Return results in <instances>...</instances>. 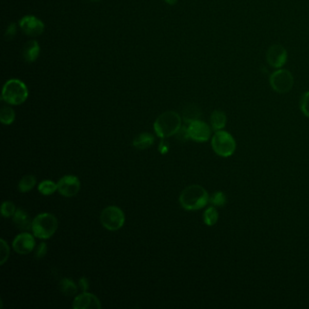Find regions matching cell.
Segmentation results:
<instances>
[{
  "label": "cell",
  "instance_id": "17",
  "mask_svg": "<svg viewBox=\"0 0 309 309\" xmlns=\"http://www.w3.org/2000/svg\"><path fill=\"white\" fill-rule=\"evenodd\" d=\"M227 124V115L223 111L215 110L211 113V126L214 131L223 130L224 127Z\"/></svg>",
  "mask_w": 309,
  "mask_h": 309
},
{
  "label": "cell",
  "instance_id": "23",
  "mask_svg": "<svg viewBox=\"0 0 309 309\" xmlns=\"http://www.w3.org/2000/svg\"><path fill=\"white\" fill-rule=\"evenodd\" d=\"M218 219V212L214 206H211L207 208L203 213L204 223L207 226H213L217 223Z\"/></svg>",
  "mask_w": 309,
  "mask_h": 309
},
{
  "label": "cell",
  "instance_id": "2",
  "mask_svg": "<svg viewBox=\"0 0 309 309\" xmlns=\"http://www.w3.org/2000/svg\"><path fill=\"white\" fill-rule=\"evenodd\" d=\"M153 128L160 138H169L175 135L182 128V117L174 111L164 112L155 120Z\"/></svg>",
  "mask_w": 309,
  "mask_h": 309
},
{
  "label": "cell",
  "instance_id": "27",
  "mask_svg": "<svg viewBox=\"0 0 309 309\" xmlns=\"http://www.w3.org/2000/svg\"><path fill=\"white\" fill-rule=\"evenodd\" d=\"M300 110L305 116L309 117V91L304 92L300 98Z\"/></svg>",
  "mask_w": 309,
  "mask_h": 309
},
{
  "label": "cell",
  "instance_id": "20",
  "mask_svg": "<svg viewBox=\"0 0 309 309\" xmlns=\"http://www.w3.org/2000/svg\"><path fill=\"white\" fill-rule=\"evenodd\" d=\"M201 115V112L200 108L195 105H190L186 106V108L183 111V119L185 122L188 124H191L194 121L200 120V117Z\"/></svg>",
  "mask_w": 309,
  "mask_h": 309
},
{
  "label": "cell",
  "instance_id": "32",
  "mask_svg": "<svg viewBox=\"0 0 309 309\" xmlns=\"http://www.w3.org/2000/svg\"><path fill=\"white\" fill-rule=\"evenodd\" d=\"M168 150H169V146L167 144H165V142H162L160 145H159V151L161 152V153H163V154H164V153H167L168 152Z\"/></svg>",
  "mask_w": 309,
  "mask_h": 309
},
{
  "label": "cell",
  "instance_id": "25",
  "mask_svg": "<svg viewBox=\"0 0 309 309\" xmlns=\"http://www.w3.org/2000/svg\"><path fill=\"white\" fill-rule=\"evenodd\" d=\"M227 202V197L222 191H216L210 197V203L216 207H223Z\"/></svg>",
  "mask_w": 309,
  "mask_h": 309
},
{
  "label": "cell",
  "instance_id": "3",
  "mask_svg": "<svg viewBox=\"0 0 309 309\" xmlns=\"http://www.w3.org/2000/svg\"><path fill=\"white\" fill-rule=\"evenodd\" d=\"M57 229L58 220L54 214L44 212L34 218L32 231L35 237L41 239H48L53 237Z\"/></svg>",
  "mask_w": 309,
  "mask_h": 309
},
{
  "label": "cell",
  "instance_id": "22",
  "mask_svg": "<svg viewBox=\"0 0 309 309\" xmlns=\"http://www.w3.org/2000/svg\"><path fill=\"white\" fill-rule=\"evenodd\" d=\"M16 119V112L13 108L9 106H4L0 110V122L5 125H12Z\"/></svg>",
  "mask_w": 309,
  "mask_h": 309
},
{
  "label": "cell",
  "instance_id": "1",
  "mask_svg": "<svg viewBox=\"0 0 309 309\" xmlns=\"http://www.w3.org/2000/svg\"><path fill=\"white\" fill-rule=\"evenodd\" d=\"M179 201L186 211H198L210 202V195L202 186L190 185L182 191Z\"/></svg>",
  "mask_w": 309,
  "mask_h": 309
},
{
  "label": "cell",
  "instance_id": "15",
  "mask_svg": "<svg viewBox=\"0 0 309 309\" xmlns=\"http://www.w3.org/2000/svg\"><path fill=\"white\" fill-rule=\"evenodd\" d=\"M13 222L18 229L21 230H32V223L33 220L29 216L27 211L23 209H18L16 213L14 214Z\"/></svg>",
  "mask_w": 309,
  "mask_h": 309
},
{
  "label": "cell",
  "instance_id": "6",
  "mask_svg": "<svg viewBox=\"0 0 309 309\" xmlns=\"http://www.w3.org/2000/svg\"><path fill=\"white\" fill-rule=\"evenodd\" d=\"M100 221L106 230L116 231L125 225V212L117 206H108L101 212Z\"/></svg>",
  "mask_w": 309,
  "mask_h": 309
},
{
  "label": "cell",
  "instance_id": "28",
  "mask_svg": "<svg viewBox=\"0 0 309 309\" xmlns=\"http://www.w3.org/2000/svg\"><path fill=\"white\" fill-rule=\"evenodd\" d=\"M47 245L46 243H40L37 247H36V251H35V256H36V258H37V259H41V258H43V257H45L46 255V253H47Z\"/></svg>",
  "mask_w": 309,
  "mask_h": 309
},
{
  "label": "cell",
  "instance_id": "21",
  "mask_svg": "<svg viewBox=\"0 0 309 309\" xmlns=\"http://www.w3.org/2000/svg\"><path fill=\"white\" fill-rule=\"evenodd\" d=\"M37 189L42 195L49 196L57 191V183L51 180H45L40 182Z\"/></svg>",
  "mask_w": 309,
  "mask_h": 309
},
{
  "label": "cell",
  "instance_id": "13",
  "mask_svg": "<svg viewBox=\"0 0 309 309\" xmlns=\"http://www.w3.org/2000/svg\"><path fill=\"white\" fill-rule=\"evenodd\" d=\"M102 308V304L98 297L87 291L77 295L73 302V309H99Z\"/></svg>",
  "mask_w": 309,
  "mask_h": 309
},
{
  "label": "cell",
  "instance_id": "19",
  "mask_svg": "<svg viewBox=\"0 0 309 309\" xmlns=\"http://www.w3.org/2000/svg\"><path fill=\"white\" fill-rule=\"evenodd\" d=\"M36 184V178L32 174H27L20 180L18 182V190L22 193H26L33 190Z\"/></svg>",
  "mask_w": 309,
  "mask_h": 309
},
{
  "label": "cell",
  "instance_id": "5",
  "mask_svg": "<svg viewBox=\"0 0 309 309\" xmlns=\"http://www.w3.org/2000/svg\"><path fill=\"white\" fill-rule=\"evenodd\" d=\"M211 147L218 156L227 158L235 152L237 144L230 132L220 130L215 132L212 136Z\"/></svg>",
  "mask_w": 309,
  "mask_h": 309
},
{
  "label": "cell",
  "instance_id": "16",
  "mask_svg": "<svg viewBox=\"0 0 309 309\" xmlns=\"http://www.w3.org/2000/svg\"><path fill=\"white\" fill-rule=\"evenodd\" d=\"M153 143H154V137L152 136V134L149 132H143L134 138L132 145L138 150H145L151 147V145H153Z\"/></svg>",
  "mask_w": 309,
  "mask_h": 309
},
{
  "label": "cell",
  "instance_id": "10",
  "mask_svg": "<svg viewBox=\"0 0 309 309\" xmlns=\"http://www.w3.org/2000/svg\"><path fill=\"white\" fill-rule=\"evenodd\" d=\"M19 27L28 36L36 37L45 31V25L42 20L32 15H27L19 20Z\"/></svg>",
  "mask_w": 309,
  "mask_h": 309
},
{
  "label": "cell",
  "instance_id": "30",
  "mask_svg": "<svg viewBox=\"0 0 309 309\" xmlns=\"http://www.w3.org/2000/svg\"><path fill=\"white\" fill-rule=\"evenodd\" d=\"M78 287L83 292H86L89 289V281L86 277H81L78 280Z\"/></svg>",
  "mask_w": 309,
  "mask_h": 309
},
{
  "label": "cell",
  "instance_id": "4",
  "mask_svg": "<svg viewBox=\"0 0 309 309\" xmlns=\"http://www.w3.org/2000/svg\"><path fill=\"white\" fill-rule=\"evenodd\" d=\"M28 97L27 87L21 80L10 79L4 85L2 100L11 106H20Z\"/></svg>",
  "mask_w": 309,
  "mask_h": 309
},
{
  "label": "cell",
  "instance_id": "12",
  "mask_svg": "<svg viewBox=\"0 0 309 309\" xmlns=\"http://www.w3.org/2000/svg\"><path fill=\"white\" fill-rule=\"evenodd\" d=\"M14 250L21 254L27 255L29 254L36 249V239L35 236L29 232H22L15 237L12 242Z\"/></svg>",
  "mask_w": 309,
  "mask_h": 309
},
{
  "label": "cell",
  "instance_id": "9",
  "mask_svg": "<svg viewBox=\"0 0 309 309\" xmlns=\"http://www.w3.org/2000/svg\"><path fill=\"white\" fill-rule=\"evenodd\" d=\"M56 183L57 191L64 197H73L77 195L81 190V182L75 175H66L61 178Z\"/></svg>",
  "mask_w": 309,
  "mask_h": 309
},
{
  "label": "cell",
  "instance_id": "7",
  "mask_svg": "<svg viewBox=\"0 0 309 309\" xmlns=\"http://www.w3.org/2000/svg\"><path fill=\"white\" fill-rule=\"evenodd\" d=\"M295 84L292 73L287 69H276L270 76V85L271 88L277 93L290 92Z\"/></svg>",
  "mask_w": 309,
  "mask_h": 309
},
{
  "label": "cell",
  "instance_id": "33",
  "mask_svg": "<svg viewBox=\"0 0 309 309\" xmlns=\"http://www.w3.org/2000/svg\"><path fill=\"white\" fill-rule=\"evenodd\" d=\"M164 1L167 4H169V5H171V6L175 5L178 2V0H164Z\"/></svg>",
  "mask_w": 309,
  "mask_h": 309
},
{
  "label": "cell",
  "instance_id": "18",
  "mask_svg": "<svg viewBox=\"0 0 309 309\" xmlns=\"http://www.w3.org/2000/svg\"><path fill=\"white\" fill-rule=\"evenodd\" d=\"M61 292L67 296H73L77 294L78 286L71 278H64L59 284Z\"/></svg>",
  "mask_w": 309,
  "mask_h": 309
},
{
  "label": "cell",
  "instance_id": "34",
  "mask_svg": "<svg viewBox=\"0 0 309 309\" xmlns=\"http://www.w3.org/2000/svg\"><path fill=\"white\" fill-rule=\"evenodd\" d=\"M90 1H99V0H90Z\"/></svg>",
  "mask_w": 309,
  "mask_h": 309
},
{
  "label": "cell",
  "instance_id": "29",
  "mask_svg": "<svg viewBox=\"0 0 309 309\" xmlns=\"http://www.w3.org/2000/svg\"><path fill=\"white\" fill-rule=\"evenodd\" d=\"M17 26L15 23H10L8 25V27L6 29V32H5V38L7 41H10V40L13 39L14 37L16 36L17 35Z\"/></svg>",
  "mask_w": 309,
  "mask_h": 309
},
{
  "label": "cell",
  "instance_id": "24",
  "mask_svg": "<svg viewBox=\"0 0 309 309\" xmlns=\"http://www.w3.org/2000/svg\"><path fill=\"white\" fill-rule=\"evenodd\" d=\"M17 210L16 205L12 201H4L1 205V215L4 218L13 217Z\"/></svg>",
  "mask_w": 309,
  "mask_h": 309
},
{
  "label": "cell",
  "instance_id": "8",
  "mask_svg": "<svg viewBox=\"0 0 309 309\" xmlns=\"http://www.w3.org/2000/svg\"><path fill=\"white\" fill-rule=\"evenodd\" d=\"M288 56L287 49L279 44L270 46L266 53V59L268 64L275 69L282 68L288 61Z\"/></svg>",
  "mask_w": 309,
  "mask_h": 309
},
{
  "label": "cell",
  "instance_id": "11",
  "mask_svg": "<svg viewBox=\"0 0 309 309\" xmlns=\"http://www.w3.org/2000/svg\"><path fill=\"white\" fill-rule=\"evenodd\" d=\"M187 129H188L189 137L195 142L204 143L209 141L211 138V126L200 120H197L189 124Z\"/></svg>",
  "mask_w": 309,
  "mask_h": 309
},
{
  "label": "cell",
  "instance_id": "14",
  "mask_svg": "<svg viewBox=\"0 0 309 309\" xmlns=\"http://www.w3.org/2000/svg\"><path fill=\"white\" fill-rule=\"evenodd\" d=\"M40 55V46L36 40H29L22 49L23 58L27 63H34Z\"/></svg>",
  "mask_w": 309,
  "mask_h": 309
},
{
  "label": "cell",
  "instance_id": "26",
  "mask_svg": "<svg viewBox=\"0 0 309 309\" xmlns=\"http://www.w3.org/2000/svg\"><path fill=\"white\" fill-rule=\"evenodd\" d=\"M0 243H1V258H0V265H4L7 261L8 257H9V254H10V250H9V247L7 245V242L5 241V239L1 238L0 240Z\"/></svg>",
  "mask_w": 309,
  "mask_h": 309
},
{
  "label": "cell",
  "instance_id": "31",
  "mask_svg": "<svg viewBox=\"0 0 309 309\" xmlns=\"http://www.w3.org/2000/svg\"><path fill=\"white\" fill-rule=\"evenodd\" d=\"M175 135H177L178 139H180V140L190 139L189 133H188V129L186 127H182Z\"/></svg>",
  "mask_w": 309,
  "mask_h": 309
}]
</instances>
